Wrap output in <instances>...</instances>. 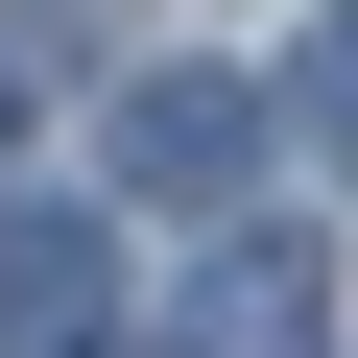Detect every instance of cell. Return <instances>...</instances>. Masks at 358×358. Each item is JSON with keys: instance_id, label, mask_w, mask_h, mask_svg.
<instances>
[{"instance_id": "cell-1", "label": "cell", "mask_w": 358, "mask_h": 358, "mask_svg": "<svg viewBox=\"0 0 358 358\" xmlns=\"http://www.w3.org/2000/svg\"><path fill=\"white\" fill-rule=\"evenodd\" d=\"M239 167H263V96H239V72H143V96H120V192H167V215H215Z\"/></svg>"}, {"instance_id": "cell-3", "label": "cell", "mask_w": 358, "mask_h": 358, "mask_svg": "<svg viewBox=\"0 0 358 358\" xmlns=\"http://www.w3.org/2000/svg\"><path fill=\"white\" fill-rule=\"evenodd\" d=\"M310 120H334V143H358V0H334V48H310Z\"/></svg>"}, {"instance_id": "cell-2", "label": "cell", "mask_w": 358, "mask_h": 358, "mask_svg": "<svg viewBox=\"0 0 358 358\" xmlns=\"http://www.w3.org/2000/svg\"><path fill=\"white\" fill-rule=\"evenodd\" d=\"M310 334H334V263H310V239H239V263L192 287V358H310Z\"/></svg>"}]
</instances>
